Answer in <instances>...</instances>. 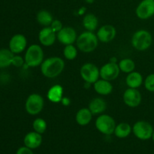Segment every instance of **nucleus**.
Listing matches in <instances>:
<instances>
[{"instance_id":"nucleus-2","label":"nucleus","mask_w":154,"mask_h":154,"mask_svg":"<svg viewBox=\"0 0 154 154\" xmlns=\"http://www.w3.org/2000/svg\"><path fill=\"white\" fill-rule=\"evenodd\" d=\"M99 42L97 35L94 32L85 31L78 36L76 41L77 48L81 52L88 54L96 49Z\"/></svg>"},{"instance_id":"nucleus-33","label":"nucleus","mask_w":154,"mask_h":154,"mask_svg":"<svg viewBox=\"0 0 154 154\" xmlns=\"http://www.w3.org/2000/svg\"><path fill=\"white\" fill-rule=\"evenodd\" d=\"M86 2L88 3V4H92V3H93L95 2V0H85Z\"/></svg>"},{"instance_id":"nucleus-24","label":"nucleus","mask_w":154,"mask_h":154,"mask_svg":"<svg viewBox=\"0 0 154 154\" xmlns=\"http://www.w3.org/2000/svg\"><path fill=\"white\" fill-rule=\"evenodd\" d=\"M14 54L8 48L0 49V69H5L11 66Z\"/></svg>"},{"instance_id":"nucleus-7","label":"nucleus","mask_w":154,"mask_h":154,"mask_svg":"<svg viewBox=\"0 0 154 154\" xmlns=\"http://www.w3.org/2000/svg\"><path fill=\"white\" fill-rule=\"evenodd\" d=\"M154 129L151 123L145 120H138L132 126L134 135L141 141L150 139L153 135Z\"/></svg>"},{"instance_id":"nucleus-14","label":"nucleus","mask_w":154,"mask_h":154,"mask_svg":"<svg viewBox=\"0 0 154 154\" xmlns=\"http://www.w3.org/2000/svg\"><path fill=\"white\" fill-rule=\"evenodd\" d=\"M96 35L99 42L102 43H109L115 38L117 35V30L114 26L105 24L98 29Z\"/></svg>"},{"instance_id":"nucleus-5","label":"nucleus","mask_w":154,"mask_h":154,"mask_svg":"<svg viewBox=\"0 0 154 154\" xmlns=\"http://www.w3.org/2000/svg\"><path fill=\"white\" fill-rule=\"evenodd\" d=\"M45 107L44 98L38 93H32L27 97L25 102V109L28 114L36 116L40 114Z\"/></svg>"},{"instance_id":"nucleus-11","label":"nucleus","mask_w":154,"mask_h":154,"mask_svg":"<svg viewBox=\"0 0 154 154\" xmlns=\"http://www.w3.org/2000/svg\"><path fill=\"white\" fill-rule=\"evenodd\" d=\"M123 100L125 105L129 108H137L141 105L142 96L138 89L128 88L123 93Z\"/></svg>"},{"instance_id":"nucleus-30","label":"nucleus","mask_w":154,"mask_h":154,"mask_svg":"<svg viewBox=\"0 0 154 154\" xmlns=\"http://www.w3.org/2000/svg\"><path fill=\"white\" fill-rule=\"evenodd\" d=\"M23 65H25V60H24V57H22L20 56V54H14L12 60L11 66H14V67L20 68L22 67Z\"/></svg>"},{"instance_id":"nucleus-22","label":"nucleus","mask_w":154,"mask_h":154,"mask_svg":"<svg viewBox=\"0 0 154 154\" xmlns=\"http://www.w3.org/2000/svg\"><path fill=\"white\" fill-rule=\"evenodd\" d=\"M82 24L87 31L94 32L99 26V19L94 14L88 13L83 17Z\"/></svg>"},{"instance_id":"nucleus-16","label":"nucleus","mask_w":154,"mask_h":154,"mask_svg":"<svg viewBox=\"0 0 154 154\" xmlns=\"http://www.w3.org/2000/svg\"><path fill=\"white\" fill-rule=\"evenodd\" d=\"M23 143L24 146L32 149V150L38 148L42 144V134L38 133L35 131L28 132L24 137Z\"/></svg>"},{"instance_id":"nucleus-28","label":"nucleus","mask_w":154,"mask_h":154,"mask_svg":"<svg viewBox=\"0 0 154 154\" xmlns=\"http://www.w3.org/2000/svg\"><path fill=\"white\" fill-rule=\"evenodd\" d=\"M33 131L39 134H43L46 132L48 124L47 122L42 118H36L32 122Z\"/></svg>"},{"instance_id":"nucleus-18","label":"nucleus","mask_w":154,"mask_h":154,"mask_svg":"<svg viewBox=\"0 0 154 154\" xmlns=\"http://www.w3.org/2000/svg\"><path fill=\"white\" fill-rule=\"evenodd\" d=\"M93 89L96 93L102 96H108L111 94L113 91L112 84L111 81L104 79H99L93 84Z\"/></svg>"},{"instance_id":"nucleus-8","label":"nucleus","mask_w":154,"mask_h":154,"mask_svg":"<svg viewBox=\"0 0 154 154\" xmlns=\"http://www.w3.org/2000/svg\"><path fill=\"white\" fill-rule=\"evenodd\" d=\"M80 75L81 78L87 84H93L99 80L100 77L99 69L92 63H84L80 69Z\"/></svg>"},{"instance_id":"nucleus-29","label":"nucleus","mask_w":154,"mask_h":154,"mask_svg":"<svg viewBox=\"0 0 154 154\" xmlns=\"http://www.w3.org/2000/svg\"><path fill=\"white\" fill-rule=\"evenodd\" d=\"M144 88L150 93H154V73L147 75L144 80Z\"/></svg>"},{"instance_id":"nucleus-27","label":"nucleus","mask_w":154,"mask_h":154,"mask_svg":"<svg viewBox=\"0 0 154 154\" xmlns=\"http://www.w3.org/2000/svg\"><path fill=\"white\" fill-rule=\"evenodd\" d=\"M63 56L67 60H74L78 57V48L73 45H66L63 49Z\"/></svg>"},{"instance_id":"nucleus-4","label":"nucleus","mask_w":154,"mask_h":154,"mask_svg":"<svg viewBox=\"0 0 154 154\" xmlns=\"http://www.w3.org/2000/svg\"><path fill=\"white\" fill-rule=\"evenodd\" d=\"M131 44L137 51H147L153 44V36L147 30L139 29L135 32L132 35Z\"/></svg>"},{"instance_id":"nucleus-31","label":"nucleus","mask_w":154,"mask_h":154,"mask_svg":"<svg viewBox=\"0 0 154 154\" xmlns=\"http://www.w3.org/2000/svg\"><path fill=\"white\" fill-rule=\"evenodd\" d=\"M50 27L52 29L53 31L55 32L56 33H57L63 29V26L60 20H54V21L52 22L51 25L50 26Z\"/></svg>"},{"instance_id":"nucleus-25","label":"nucleus","mask_w":154,"mask_h":154,"mask_svg":"<svg viewBox=\"0 0 154 154\" xmlns=\"http://www.w3.org/2000/svg\"><path fill=\"white\" fill-rule=\"evenodd\" d=\"M54 17L52 14L47 10H41L36 15V20L44 27L50 26L54 21Z\"/></svg>"},{"instance_id":"nucleus-34","label":"nucleus","mask_w":154,"mask_h":154,"mask_svg":"<svg viewBox=\"0 0 154 154\" xmlns=\"http://www.w3.org/2000/svg\"><path fill=\"white\" fill-rule=\"evenodd\" d=\"M152 139H153V141H154V131H153V135H152Z\"/></svg>"},{"instance_id":"nucleus-19","label":"nucleus","mask_w":154,"mask_h":154,"mask_svg":"<svg viewBox=\"0 0 154 154\" xmlns=\"http://www.w3.org/2000/svg\"><path fill=\"white\" fill-rule=\"evenodd\" d=\"M63 93L64 90L63 87L60 84H55L48 90L47 97L48 100L52 103H60L63 98Z\"/></svg>"},{"instance_id":"nucleus-3","label":"nucleus","mask_w":154,"mask_h":154,"mask_svg":"<svg viewBox=\"0 0 154 154\" xmlns=\"http://www.w3.org/2000/svg\"><path fill=\"white\" fill-rule=\"evenodd\" d=\"M44 51L39 45L33 44L29 45L26 50L24 60L25 65L29 68H35L40 66L43 63Z\"/></svg>"},{"instance_id":"nucleus-10","label":"nucleus","mask_w":154,"mask_h":154,"mask_svg":"<svg viewBox=\"0 0 154 154\" xmlns=\"http://www.w3.org/2000/svg\"><path fill=\"white\" fill-rule=\"evenodd\" d=\"M137 17L141 20H148L154 16V0H142L135 9Z\"/></svg>"},{"instance_id":"nucleus-21","label":"nucleus","mask_w":154,"mask_h":154,"mask_svg":"<svg viewBox=\"0 0 154 154\" xmlns=\"http://www.w3.org/2000/svg\"><path fill=\"white\" fill-rule=\"evenodd\" d=\"M93 114L88 108H81L75 115V121L81 126H87L92 121Z\"/></svg>"},{"instance_id":"nucleus-9","label":"nucleus","mask_w":154,"mask_h":154,"mask_svg":"<svg viewBox=\"0 0 154 154\" xmlns=\"http://www.w3.org/2000/svg\"><path fill=\"white\" fill-rule=\"evenodd\" d=\"M100 78L108 81H112L117 79L120 74V69L118 63L110 61L104 64L99 69Z\"/></svg>"},{"instance_id":"nucleus-26","label":"nucleus","mask_w":154,"mask_h":154,"mask_svg":"<svg viewBox=\"0 0 154 154\" xmlns=\"http://www.w3.org/2000/svg\"><path fill=\"white\" fill-rule=\"evenodd\" d=\"M118 66L120 67V72L126 74L131 73L132 72L135 71V62L130 58L122 59L118 63Z\"/></svg>"},{"instance_id":"nucleus-32","label":"nucleus","mask_w":154,"mask_h":154,"mask_svg":"<svg viewBox=\"0 0 154 154\" xmlns=\"http://www.w3.org/2000/svg\"><path fill=\"white\" fill-rule=\"evenodd\" d=\"M16 154H34L32 152V150L29 147L23 146L20 147L17 150Z\"/></svg>"},{"instance_id":"nucleus-23","label":"nucleus","mask_w":154,"mask_h":154,"mask_svg":"<svg viewBox=\"0 0 154 154\" xmlns=\"http://www.w3.org/2000/svg\"><path fill=\"white\" fill-rule=\"evenodd\" d=\"M132 127L128 123H120L116 125L114 134L118 138H126L132 133Z\"/></svg>"},{"instance_id":"nucleus-12","label":"nucleus","mask_w":154,"mask_h":154,"mask_svg":"<svg viewBox=\"0 0 154 154\" xmlns=\"http://www.w3.org/2000/svg\"><path fill=\"white\" fill-rule=\"evenodd\" d=\"M27 48V39L24 35L17 33L11 38L8 49L14 54H20Z\"/></svg>"},{"instance_id":"nucleus-1","label":"nucleus","mask_w":154,"mask_h":154,"mask_svg":"<svg viewBox=\"0 0 154 154\" xmlns=\"http://www.w3.org/2000/svg\"><path fill=\"white\" fill-rule=\"evenodd\" d=\"M65 61L59 57H51L43 61L40 66L41 72L48 78H55L61 75L65 69Z\"/></svg>"},{"instance_id":"nucleus-15","label":"nucleus","mask_w":154,"mask_h":154,"mask_svg":"<svg viewBox=\"0 0 154 154\" xmlns=\"http://www.w3.org/2000/svg\"><path fill=\"white\" fill-rule=\"evenodd\" d=\"M38 41L42 46L51 47L57 40V33L50 26L44 27L38 32Z\"/></svg>"},{"instance_id":"nucleus-17","label":"nucleus","mask_w":154,"mask_h":154,"mask_svg":"<svg viewBox=\"0 0 154 154\" xmlns=\"http://www.w3.org/2000/svg\"><path fill=\"white\" fill-rule=\"evenodd\" d=\"M88 108L93 115H100L106 111L107 103L102 98L96 97L90 101Z\"/></svg>"},{"instance_id":"nucleus-6","label":"nucleus","mask_w":154,"mask_h":154,"mask_svg":"<svg viewBox=\"0 0 154 154\" xmlns=\"http://www.w3.org/2000/svg\"><path fill=\"white\" fill-rule=\"evenodd\" d=\"M116 122L111 116L106 114H102L96 118L95 126L96 129L105 135L114 134L116 127Z\"/></svg>"},{"instance_id":"nucleus-20","label":"nucleus","mask_w":154,"mask_h":154,"mask_svg":"<svg viewBox=\"0 0 154 154\" xmlns=\"http://www.w3.org/2000/svg\"><path fill=\"white\" fill-rule=\"evenodd\" d=\"M126 84L129 88L138 89L144 84V78L140 72L133 71L126 78Z\"/></svg>"},{"instance_id":"nucleus-13","label":"nucleus","mask_w":154,"mask_h":154,"mask_svg":"<svg viewBox=\"0 0 154 154\" xmlns=\"http://www.w3.org/2000/svg\"><path fill=\"white\" fill-rule=\"evenodd\" d=\"M57 38L62 45H73L78 38L76 30L71 26H63L60 32L57 33Z\"/></svg>"}]
</instances>
